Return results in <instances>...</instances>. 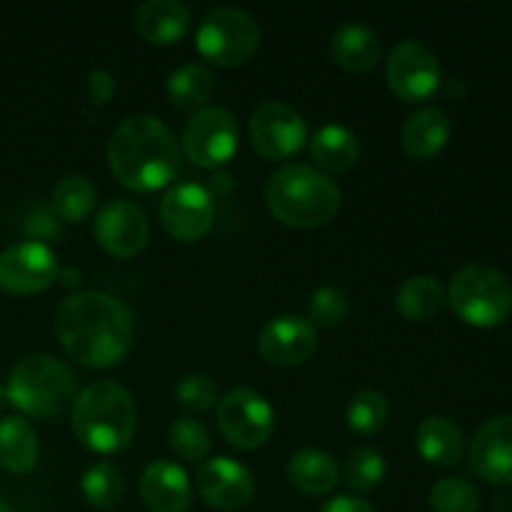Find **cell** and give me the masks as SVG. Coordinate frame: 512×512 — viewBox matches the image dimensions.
Returning <instances> with one entry per match:
<instances>
[{"label":"cell","instance_id":"9c48e42d","mask_svg":"<svg viewBox=\"0 0 512 512\" xmlns=\"http://www.w3.org/2000/svg\"><path fill=\"white\" fill-rule=\"evenodd\" d=\"M218 428L235 448L255 450L273 435L275 410L258 390L235 388L218 400Z\"/></svg>","mask_w":512,"mask_h":512},{"label":"cell","instance_id":"836d02e7","mask_svg":"<svg viewBox=\"0 0 512 512\" xmlns=\"http://www.w3.org/2000/svg\"><path fill=\"white\" fill-rule=\"evenodd\" d=\"M348 310H350L348 293H345L343 288H335V285H323V288H318L313 295H310L308 320L313 325L330 328V325L343 323Z\"/></svg>","mask_w":512,"mask_h":512},{"label":"cell","instance_id":"1f68e13d","mask_svg":"<svg viewBox=\"0 0 512 512\" xmlns=\"http://www.w3.org/2000/svg\"><path fill=\"white\" fill-rule=\"evenodd\" d=\"M168 445L180 460H203L210 450V433L195 418H178L168 428Z\"/></svg>","mask_w":512,"mask_h":512},{"label":"cell","instance_id":"f546056e","mask_svg":"<svg viewBox=\"0 0 512 512\" xmlns=\"http://www.w3.org/2000/svg\"><path fill=\"white\" fill-rule=\"evenodd\" d=\"M390 415V403L380 390H360L350 398L348 410H345V418H348V428L358 435H375L378 430H383V425L388 423Z\"/></svg>","mask_w":512,"mask_h":512},{"label":"cell","instance_id":"484cf974","mask_svg":"<svg viewBox=\"0 0 512 512\" xmlns=\"http://www.w3.org/2000/svg\"><path fill=\"white\" fill-rule=\"evenodd\" d=\"M445 303V290L435 275H413L395 293V308L410 323H425Z\"/></svg>","mask_w":512,"mask_h":512},{"label":"cell","instance_id":"6da1fadb","mask_svg":"<svg viewBox=\"0 0 512 512\" xmlns=\"http://www.w3.org/2000/svg\"><path fill=\"white\" fill-rule=\"evenodd\" d=\"M55 333L75 363L85 368H110L128 355L135 320L128 305L115 295L83 290L58 305Z\"/></svg>","mask_w":512,"mask_h":512},{"label":"cell","instance_id":"f1b7e54d","mask_svg":"<svg viewBox=\"0 0 512 512\" xmlns=\"http://www.w3.org/2000/svg\"><path fill=\"white\" fill-rule=\"evenodd\" d=\"M80 490H83V498L88 500L93 508L98 510H110L120 503L125 493V478L120 473V468L108 460H100V463L90 465L85 470L83 480H80Z\"/></svg>","mask_w":512,"mask_h":512},{"label":"cell","instance_id":"4316f807","mask_svg":"<svg viewBox=\"0 0 512 512\" xmlns=\"http://www.w3.org/2000/svg\"><path fill=\"white\" fill-rule=\"evenodd\" d=\"M215 88V78L205 65L185 63L173 70L168 78V98L175 110H200L210 100Z\"/></svg>","mask_w":512,"mask_h":512},{"label":"cell","instance_id":"277c9868","mask_svg":"<svg viewBox=\"0 0 512 512\" xmlns=\"http://www.w3.org/2000/svg\"><path fill=\"white\" fill-rule=\"evenodd\" d=\"M138 428L135 400L113 380L90 383L73 400V430L95 453H120Z\"/></svg>","mask_w":512,"mask_h":512},{"label":"cell","instance_id":"ffe728a7","mask_svg":"<svg viewBox=\"0 0 512 512\" xmlns=\"http://www.w3.org/2000/svg\"><path fill=\"white\" fill-rule=\"evenodd\" d=\"M135 30L153 45H173L190 30V10L180 0H148L135 10Z\"/></svg>","mask_w":512,"mask_h":512},{"label":"cell","instance_id":"ac0fdd59","mask_svg":"<svg viewBox=\"0 0 512 512\" xmlns=\"http://www.w3.org/2000/svg\"><path fill=\"white\" fill-rule=\"evenodd\" d=\"M140 498L150 512H188L193 485L178 463L155 460L140 475Z\"/></svg>","mask_w":512,"mask_h":512},{"label":"cell","instance_id":"52a82bcc","mask_svg":"<svg viewBox=\"0 0 512 512\" xmlns=\"http://www.w3.org/2000/svg\"><path fill=\"white\" fill-rule=\"evenodd\" d=\"M195 45L205 60L215 65H240L258 50L260 28L250 13L240 8H215L195 30Z\"/></svg>","mask_w":512,"mask_h":512},{"label":"cell","instance_id":"8992f818","mask_svg":"<svg viewBox=\"0 0 512 512\" xmlns=\"http://www.w3.org/2000/svg\"><path fill=\"white\" fill-rule=\"evenodd\" d=\"M448 303L463 323L495 328L512 313V285L498 268L483 263L465 265L450 280Z\"/></svg>","mask_w":512,"mask_h":512},{"label":"cell","instance_id":"9a60e30c","mask_svg":"<svg viewBox=\"0 0 512 512\" xmlns=\"http://www.w3.org/2000/svg\"><path fill=\"white\" fill-rule=\"evenodd\" d=\"M195 488L210 508L233 512L253 500L255 478L243 463L220 455L200 465L195 473Z\"/></svg>","mask_w":512,"mask_h":512},{"label":"cell","instance_id":"2e32d148","mask_svg":"<svg viewBox=\"0 0 512 512\" xmlns=\"http://www.w3.org/2000/svg\"><path fill=\"white\" fill-rule=\"evenodd\" d=\"M258 350L268 363L293 368L308 363L318 350V333L308 318L278 315L258 335Z\"/></svg>","mask_w":512,"mask_h":512},{"label":"cell","instance_id":"f35d334b","mask_svg":"<svg viewBox=\"0 0 512 512\" xmlns=\"http://www.w3.org/2000/svg\"><path fill=\"white\" fill-rule=\"evenodd\" d=\"M5 403H8V393H5V388H0V410L5 408Z\"/></svg>","mask_w":512,"mask_h":512},{"label":"cell","instance_id":"44dd1931","mask_svg":"<svg viewBox=\"0 0 512 512\" xmlns=\"http://www.w3.org/2000/svg\"><path fill=\"white\" fill-rule=\"evenodd\" d=\"M330 53L338 65L345 70H370L378 65L383 55V43L373 28L363 23H345L330 38Z\"/></svg>","mask_w":512,"mask_h":512},{"label":"cell","instance_id":"5bb4252c","mask_svg":"<svg viewBox=\"0 0 512 512\" xmlns=\"http://www.w3.org/2000/svg\"><path fill=\"white\" fill-rule=\"evenodd\" d=\"M93 235L100 248L113 258H133L148 243V218L135 203L115 198L98 210Z\"/></svg>","mask_w":512,"mask_h":512},{"label":"cell","instance_id":"83f0119b","mask_svg":"<svg viewBox=\"0 0 512 512\" xmlns=\"http://www.w3.org/2000/svg\"><path fill=\"white\" fill-rule=\"evenodd\" d=\"M98 203V190L85 175H65L53 188V213L65 223H83Z\"/></svg>","mask_w":512,"mask_h":512},{"label":"cell","instance_id":"4dcf8cb0","mask_svg":"<svg viewBox=\"0 0 512 512\" xmlns=\"http://www.w3.org/2000/svg\"><path fill=\"white\" fill-rule=\"evenodd\" d=\"M385 478V458L375 448H355L345 458V483L350 490L368 493L375 490Z\"/></svg>","mask_w":512,"mask_h":512},{"label":"cell","instance_id":"603a6c76","mask_svg":"<svg viewBox=\"0 0 512 512\" xmlns=\"http://www.w3.org/2000/svg\"><path fill=\"white\" fill-rule=\"evenodd\" d=\"M415 445H418V453L428 463L440 465V468H450V465H455L463 458L465 438L463 430L453 420L443 418V415H433V418H425L418 425Z\"/></svg>","mask_w":512,"mask_h":512},{"label":"cell","instance_id":"5b68a950","mask_svg":"<svg viewBox=\"0 0 512 512\" xmlns=\"http://www.w3.org/2000/svg\"><path fill=\"white\" fill-rule=\"evenodd\" d=\"M5 393L8 403L30 418H55L75 400L73 370L53 355H25L10 370Z\"/></svg>","mask_w":512,"mask_h":512},{"label":"cell","instance_id":"7a4b0ae2","mask_svg":"<svg viewBox=\"0 0 512 512\" xmlns=\"http://www.w3.org/2000/svg\"><path fill=\"white\" fill-rule=\"evenodd\" d=\"M108 165L125 188L138 193L160 190L180 170L178 140L155 115H130L110 135Z\"/></svg>","mask_w":512,"mask_h":512},{"label":"cell","instance_id":"e0dca14e","mask_svg":"<svg viewBox=\"0 0 512 512\" xmlns=\"http://www.w3.org/2000/svg\"><path fill=\"white\" fill-rule=\"evenodd\" d=\"M470 465L488 483L512 485V415H498L475 433Z\"/></svg>","mask_w":512,"mask_h":512},{"label":"cell","instance_id":"ba28073f","mask_svg":"<svg viewBox=\"0 0 512 512\" xmlns=\"http://www.w3.org/2000/svg\"><path fill=\"white\" fill-rule=\"evenodd\" d=\"M180 143L193 165L220 168L238 150V120L223 105H205L188 118Z\"/></svg>","mask_w":512,"mask_h":512},{"label":"cell","instance_id":"d6986e66","mask_svg":"<svg viewBox=\"0 0 512 512\" xmlns=\"http://www.w3.org/2000/svg\"><path fill=\"white\" fill-rule=\"evenodd\" d=\"M450 140V118L438 105L415 110L400 130L403 150L415 160L435 158Z\"/></svg>","mask_w":512,"mask_h":512},{"label":"cell","instance_id":"8d00e7d4","mask_svg":"<svg viewBox=\"0 0 512 512\" xmlns=\"http://www.w3.org/2000/svg\"><path fill=\"white\" fill-rule=\"evenodd\" d=\"M320 512H375L373 505L365 503V500L353 498V495H338V498L328 500V503L320 508Z\"/></svg>","mask_w":512,"mask_h":512},{"label":"cell","instance_id":"d6a6232c","mask_svg":"<svg viewBox=\"0 0 512 512\" xmlns=\"http://www.w3.org/2000/svg\"><path fill=\"white\" fill-rule=\"evenodd\" d=\"M435 512H478L480 495L465 478H443L430 490Z\"/></svg>","mask_w":512,"mask_h":512},{"label":"cell","instance_id":"cb8c5ba5","mask_svg":"<svg viewBox=\"0 0 512 512\" xmlns=\"http://www.w3.org/2000/svg\"><path fill=\"white\" fill-rule=\"evenodd\" d=\"M288 480L303 495H328L338 485V463L318 448H303L288 460Z\"/></svg>","mask_w":512,"mask_h":512},{"label":"cell","instance_id":"30bf717a","mask_svg":"<svg viewBox=\"0 0 512 512\" xmlns=\"http://www.w3.org/2000/svg\"><path fill=\"white\" fill-rule=\"evenodd\" d=\"M250 145L265 160H288L308 140V123L293 105L265 100L250 115Z\"/></svg>","mask_w":512,"mask_h":512},{"label":"cell","instance_id":"4fadbf2b","mask_svg":"<svg viewBox=\"0 0 512 512\" xmlns=\"http://www.w3.org/2000/svg\"><path fill=\"white\" fill-rule=\"evenodd\" d=\"M160 223L170 238L180 243H198L215 223L213 195L198 183H180L160 200Z\"/></svg>","mask_w":512,"mask_h":512},{"label":"cell","instance_id":"d590c367","mask_svg":"<svg viewBox=\"0 0 512 512\" xmlns=\"http://www.w3.org/2000/svg\"><path fill=\"white\" fill-rule=\"evenodd\" d=\"M115 75L103 68H93L88 73V95L95 105H105L115 93Z\"/></svg>","mask_w":512,"mask_h":512},{"label":"cell","instance_id":"d4e9b609","mask_svg":"<svg viewBox=\"0 0 512 512\" xmlns=\"http://www.w3.org/2000/svg\"><path fill=\"white\" fill-rule=\"evenodd\" d=\"M310 155H313L315 165L340 173L358 163L360 140L345 125L328 123L310 138Z\"/></svg>","mask_w":512,"mask_h":512},{"label":"cell","instance_id":"8fae6325","mask_svg":"<svg viewBox=\"0 0 512 512\" xmlns=\"http://www.w3.org/2000/svg\"><path fill=\"white\" fill-rule=\"evenodd\" d=\"M385 80L400 100L420 103L438 93L443 83L438 55L420 40H403L395 45L385 65Z\"/></svg>","mask_w":512,"mask_h":512},{"label":"cell","instance_id":"e575fe53","mask_svg":"<svg viewBox=\"0 0 512 512\" xmlns=\"http://www.w3.org/2000/svg\"><path fill=\"white\" fill-rule=\"evenodd\" d=\"M175 398L190 413H208L218 403V388H215V383L208 375L190 373L180 378V383L175 385Z\"/></svg>","mask_w":512,"mask_h":512},{"label":"cell","instance_id":"ab89813d","mask_svg":"<svg viewBox=\"0 0 512 512\" xmlns=\"http://www.w3.org/2000/svg\"><path fill=\"white\" fill-rule=\"evenodd\" d=\"M0 512H10V508H8V503H5L3 498H0Z\"/></svg>","mask_w":512,"mask_h":512},{"label":"cell","instance_id":"3957f363","mask_svg":"<svg viewBox=\"0 0 512 512\" xmlns=\"http://www.w3.org/2000/svg\"><path fill=\"white\" fill-rule=\"evenodd\" d=\"M265 200L275 220L290 228H320L340 208V188L323 170L290 163L275 170L265 185Z\"/></svg>","mask_w":512,"mask_h":512},{"label":"cell","instance_id":"7402d4cb","mask_svg":"<svg viewBox=\"0 0 512 512\" xmlns=\"http://www.w3.org/2000/svg\"><path fill=\"white\" fill-rule=\"evenodd\" d=\"M38 433L23 415L0 420V468L8 473H30L38 463Z\"/></svg>","mask_w":512,"mask_h":512},{"label":"cell","instance_id":"7c38bea8","mask_svg":"<svg viewBox=\"0 0 512 512\" xmlns=\"http://www.w3.org/2000/svg\"><path fill=\"white\" fill-rule=\"evenodd\" d=\"M58 275V255L38 240H23L0 253V290L10 295L43 293Z\"/></svg>","mask_w":512,"mask_h":512},{"label":"cell","instance_id":"74e56055","mask_svg":"<svg viewBox=\"0 0 512 512\" xmlns=\"http://www.w3.org/2000/svg\"><path fill=\"white\" fill-rule=\"evenodd\" d=\"M80 278H83V273H80V270H75V268H60L58 280L65 285V288H75V285L80 283Z\"/></svg>","mask_w":512,"mask_h":512}]
</instances>
